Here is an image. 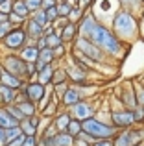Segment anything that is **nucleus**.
<instances>
[{
    "instance_id": "4468645a",
    "label": "nucleus",
    "mask_w": 144,
    "mask_h": 146,
    "mask_svg": "<svg viewBox=\"0 0 144 146\" xmlns=\"http://www.w3.org/2000/svg\"><path fill=\"white\" fill-rule=\"evenodd\" d=\"M13 126H18V120H15L9 113H7L6 106H0V128H13Z\"/></svg>"
},
{
    "instance_id": "f257e3e1",
    "label": "nucleus",
    "mask_w": 144,
    "mask_h": 146,
    "mask_svg": "<svg viewBox=\"0 0 144 146\" xmlns=\"http://www.w3.org/2000/svg\"><path fill=\"white\" fill-rule=\"evenodd\" d=\"M87 39H90V43H94L96 46H102L104 50H107V52H111V54L120 52V43L115 37V33H111L109 30H105L104 26H100V24L92 26V30L89 32Z\"/></svg>"
},
{
    "instance_id": "bb28decb",
    "label": "nucleus",
    "mask_w": 144,
    "mask_h": 146,
    "mask_svg": "<svg viewBox=\"0 0 144 146\" xmlns=\"http://www.w3.org/2000/svg\"><path fill=\"white\" fill-rule=\"evenodd\" d=\"M20 128L18 126H13V128H6L4 129V137H6V143H9V141H13V139H17L18 135H20ZM24 135V133H22Z\"/></svg>"
},
{
    "instance_id": "c9c22d12",
    "label": "nucleus",
    "mask_w": 144,
    "mask_h": 146,
    "mask_svg": "<svg viewBox=\"0 0 144 146\" xmlns=\"http://www.w3.org/2000/svg\"><path fill=\"white\" fill-rule=\"evenodd\" d=\"M11 9H13V0H6V2L0 4V13L9 15V13H11Z\"/></svg>"
},
{
    "instance_id": "aec40b11",
    "label": "nucleus",
    "mask_w": 144,
    "mask_h": 146,
    "mask_svg": "<svg viewBox=\"0 0 144 146\" xmlns=\"http://www.w3.org/2000/svg\"><path fill=\"white\" fill-rule=\"evenodd\" d=\"M30 19H33V21H35L39 26H43V28L50 24V22H48V19H46V13H44L43 7H39V9L32 11V13H30Z\"/></svg>"
},
{
    "instance_id": "393cba45",
    "label": "nucleus",
    "mask_w": 144,
    "mask_h": 146,
    "mask_svg": "<svg viewBox=\"0 0 144 146\" xmlns=\"http://www.w3.org/2000/svg\"><path fill=\"white\" fill-rule=\"evenodd\" d=\"M69 122H70V117H69V115H59V117L54 120V128L57 129V131H65L67 126H69Z\"/></svg>"
},
{
    "instance_id": "f8f14e48",
    "label": "nucleus",
    "mask_w": 144,
    "mask_h": 146,
    "mask_svg": "<svg viewBox=\"0 0 144 146\" xmlns=\"http://www.w3.org/2000/svg\"><path fill=\"white\" fill-rule=\"evenodd\" d=\"M15 106L18 107V111H20L22 115H24V118H28V117H33V115L37 113V107H35V104H33V102H30L28 98L17 100V102H15Z\"/></svg>"
},
{
    "instance_id": "5701e85b",
    "label": "nucleus",
    "mask_w": 144,
    "mask_h": 146,
    "mask_svg": "<svg viewBox=\"0 0 144 146\" xmlns=\"http://www.w3.org/2000/svg\"><path fill=\"white\" fill-rule=\"evenodd\" d=\"M94 24H96V22H94L92 17H83V19H81V28H79V32H81V37H87V35H89V32L92 30Z\"/></svg>"
},
{
    "instance_id": "b1692460",
    "label": "nucleus",
    "mask_w": 144,
    "mask_h": 146,
    "mask_svg": "<svg viewBox=\"0 0 144 146\" xmlns=\"http://www.w3.org/2000/svg\"><path fill=\"white\" fill-rule=\"evenodd\" d=\"M44 39H46L48 48H55V46H59V44H63V41H61V37H59L57 32H52V33H48V35H44Z\"/></svg>"
},
{
    "instance_id": "de8ad7c7",
    "label": "nucleus",
    "mask_w": 144,
    "mask_h": 146,
    "mask_svg": "<svg viewBox=\"0 0 144 146\" xmlns=\"http://www.w3.org/2000/svg\"><path fill=\"white\" fill-rule=\"evenodd\" d=\"M0 74H2V67H0Z\"/></svg>"
},
{
    "instance_id": "79ce46f5",
    "label": "nucleus",
    "mask_w": 144,
    "mask_h": 146,
    "mask_svg": "<svg viewBox=\"0 0 144 146\" xmlns=\"http://www.w3.org/2000/svg\"><path fill=\"white\" fill-rule=\"evenodd\" d=\"M94 146H111V143H109L107 139H104V141H98V143L94 144Z\"/></svg>"
},
{
    "instance_id": "6e6552de",
    "label": "nucleus",
    "mask_w": 144,
    "mask_h": 146,
    "mask_svg": "<svg viewBox=\"0 0 144 146\" xmlns=\"http://www.w3.org/2000/svg\"><path fill=\"white\" fill-rule=\"evenodd\" d=\"M142 139H144L142 131H127V133H122L115 141V146H137V143H141Z\"/></svg>"
},
{
    "instance_id": "a18cd8bd",
    "label": "nucleus",
    "mask_w": 144,
    "mask_h": 146,
    "mask_svg": "<svg viewBox=\"0 0 144 146\" xmlns=\"http://www.w3.org/2000/svg\"><path fill=\"white\" fill-rule=\"evenodd\" d=\"M74 143H76V144H78V146H87L85 143H83V141H74Z\"/></svg>"
},
{
    "instance_id": "c03bdc74",
    "label": "nucleus",
    "mask_w": 144,
    "mask_h": 146,
    "mask_svg": "<svg viewBox=\"0 0 144 146\" xmlns=\"http://www.w3.org/2000/svg\"><path fill=\"white\" fill-rule=\"evenodd\" d=\"M7 21V15L6 13H0V24H2V22H6Z\"/></svg>"
},
{
    "instance_id": "2eb2a0df",
    "label": "nucleus",
    "mask_w": 144,
    "mask_h": 146,
    "mask_svg": "<svg viewBox=\"0 0 144 146\" xmlns=\"http://www.w3.org/2000/svg\"><path fill=\"white\" fill-rule=\"evenodd\" d=\"M52 74H54V68H52V63L50 65H44L41 70H37V82L43 83V85H48L52 82Z\"/></svg>"
},
{
    "instance_id": "1a4fd4ad",
    "label": "nucleus",
    "mask_w": 144,
    "mask_h": 146,
    "mask_svg": "<svg viewBox=\"0 0 144 146\" xmlns=\"http://www.w3.org/2000/svg\"><path fill=\"white\" fill-rule=\"evenodd\" d=\"M37 56H39V48L35 44H24L20 50H18V57L26 63H35Z\"/></svg>"
},
{
    "instance_id": "c85d7f7f",
    "label": "nucleus",
    "mask_w": 144,
    "mask_h": 146,
    "mask_svg": "<svg viewBox=\"0 0 144 146\" xmlns=\"http://www.w3.org/2000/svg\"><path fill=\"white\" fill-rule=\"evenodd\" d=\"M69 135H72V137H76L79 131H81V122H78V120H72L70 118V122H69V126H67V129H65Z\"/></svg>"
},
{
    "instance_id": "473e14b6",
    "label": "nucleus",
    "mask_w": 144,
    "mask_h": 146,
    "mask_svg": "<svg viewBox=\"0 0 144 146\" xmlns=\"http://www.w3.org/2000/svg\"><path fill=\"white\" fill-rule=\"evenodd\" d=\"M7 21H9V22H11L13 26H22V24H24V21H26V19L18 17L17 13H13V11H11V13L7 15Z\"/></svg>"
},
{
    "instance_id": "39448f33",
    "label": "nucleus",
    "mask_w": 144,
    "mask_h": 146,
    "mask_svg": "<svg viewBox=\"0 0 144 146\" xmlns=\"http://www.w3.org/2000/svg\"><path fill=\"white\" fill-rule=\"evenodd\" d=\"M115 30L120 33V35H133L135 30H137V24H135V19L131 17L127 11H122L115 17Z\"/></svg>"
},
{
    "instance_id": "ddd939ff",
    "label": "nucleus",
    "mask_w": 144,
    "mask_h": 146,
    "mask_svg": "<svg viewBox=\"0 0 144 146\" xmlns=\"http://www.w3.org/2000/svg\"><path fill=\"white\" fill-rule=\"evenodd\" d=\"M52 146H74V137L67 131H57L52 137Z\"/></svg>"
},
{
    "instance_id": "f704fd0d",
    "label": "nucleus",
    "mask_w": 144,
    "mask_h": 146,
    "mask_svg": "<svg viewBox=\"0 0 144 146\" xmlns=\"http://www.w3.org/2000/svg\"><path fill=\"white\" fill-rule=\"evenodd\" d=\"M11 28H13V24H11L9 21H6V22H2V24H0V41L7 35V32H9Z\"/></svg>"
},
{
    "instance_id": "a211bd4d",
    "label": "nucleus",
    "mask_w": 144,
    "mask_h": 146,
    "mask_svg": "<svg viewBox=\"0 0 144 146\" xmlns=\"http://www.w3.org/2000/svg\"><path fill=\"white\" fill-rule=\"evenodd\" d=\"M13 13H17L18 17H22V19H28L30 17V9H28V6L24 4V0H13Z\"/></svg>"
},
{
    "instance_id": "72a5a7b5",
    "label": "nucleus",
    "mask_w": 144,
    "mask_h": 146,
    "mask_svg": "<svg viewBox=\"0 0 144 146\" xmlns=\"http://www.w3.org/2000/svg\"><path fill=\"white\" fill-rule=\"evenodd\" d=\"M67 72V76H70L74 82H83V72H79V70H76V68H69V70H65Z\"/></svg>"
},
{
    "instance_id": "9d476101",
    "label": "nucleus",
    "mask_w": 144,
    "mask_h": 146,
    "mask_svg": "<svg viewBox=\"0 0 144 146\" xmlns=\"http://www.w3.org/2000/svg\"><path fill=\"white\" fill-rule=\"evenodd\" d=\"M0 83L11 87V89H17V91H20L22 87H24V80L17 78V76L9 74V72H6V70H2V74H0Z\"/></svg>"
},
{
    "instance_id": "9b49d317",
    "label": "nucleus",
    "mask_w": 144,
    "mask_h": 146,
    "mask_svg": "<svg viewBox=\"0 0 144 146\" xmlns=\"http://www.w3.org/2000/svg\"><path fill=\"white\" fill-rule=\"evenodd\" d=\"M22 28H24L28 39H33V41H35L37 37L43 35V26H39L35 21H33V19H30V17L24 21V26H22Z\"/></svg>"
},
{
    "instance_id": "ea45409f",
    "label": "nucleus",
    "mask_w": 144,
    "mask_h": 146,
    "mask_svg": "<svg viewBox=\"0 0 144 146\" xmlns=\"http://www.w3.org/2000/svg\"><path fill=\"white\" fill-rule=\"evenodd\" d=\"M35 46L37 48H48L46 46V39H44V35H41V37H37V39H35Z\"/></svg>"
},
{
    "instance_id": "2f4dec72",
    "label": "nucleus",
    "mask_w": 144,
    "mask_h": 146,
    "mask_svg": "<svg viewBox=\"0 0 144 146\" xmlns=\"http://www.w3.org/2000/svg\"><path fill=\"white\" fill-rule=\"evenodd\" d=\"M67 17H69V22H78L81 19V7H72Z\"/></svg>"
},
{
    "instance_id": "412c9836",
    "label": "nucleus",
    "mask_w": 144,
    "mask_h": 146,
    "mask_svg": "<svg viewBox=\"0 0 144 146\" xmlns=\"http://www.w3.org/2000/svg\"><path fill=\"white\" fill-rule=\"evenodd\" d=\"M76 102H79V93L76 89H67L63 91V104L65 106H74Z\"/></svg>"
},
{
    "instance_id": "49530a36",
    "label": "nucleus",
    "mask_w": 144,
    "mask_h": 146,
    "mask_svg": "<svg viewBox=\"0 0 144 146\" xmlns=\"http://www.w3.org/2000/svg\"><path fill=\"white\" fill-rule=\"evenodd\" d=\"M2 2H6V0H0V4H2Z\"/></svg>"
},
{
    "instance_id": "4c0bfd02",
    "label": "nucleus",
    "mask_w": 144,
    "mask_h": 146,
    "mask_svg": "<svg viewBox=\"0 0 144 146\" xmlns=\"http://www.w3.org/2000/svg\"><path fill=\"white\" fill-rule=\"evenodd\" d=\"M22 146H37V135H26L22 141Z\"/></svg>"
},
{
    "instance_id": "4be33fe9",
    "label": "nucleus",
    "mask_w": 144,
    "mask_h": 146,
    "mask_svg": "<svg viewBox=\"0 0 144 146\" xmlns=\"http://www.w3.org/2000/svg\"><path fill=\"white\" fill-rule=\"evenodd\" d=\"M18 128H20V131L24 133V135H37V128L30 122V118L18 120Z\"/></svg>"
},
{
    "instance_id": "7ed1b4c3",
    "label": "nucleus",
    "mask_w": 144,
    "mask_h": 146,
    "mask_svg": "<svg viewBox=\"0 0 144 146\" xmlns=\"http://www.w3.org/2000/svg\"><path fill=\"white\" fill-rule=\"evenodd\" d=\"M0 67H2V70L17 76V78L26 80V61H22L18 57V54H7V56H4L2 61H0Z\"/></svg>"
},
{
    "instance_id": "20e7f679",
    "label": "nucleus",
    "mask_w": 144,
    "mask_h": 146,
    "mask_svg": "<svg viewBox=\"0 0 144 146\" xmlns=\"http://www.w3.org/2000/svg\"><path fill=\"white\" fill-rule=\"evenodd\" d=\"M81 129L87 133V135H92L96 139H109V137L115 133V129L109 128V126L98 122L96 118H83L81 120Z\"/></svg>"
},
{
    "instance_id": "cd10ccee",
    "label": "nucleus",
    "mask_w": 144,
    "mask_h": 146,
    "mask_svg": "<svg viewBox=\"0 0 144 146\" xmlns=\"http://www.w3.org/2000/svg\"><path fill=\"white\" fill-rule=\"evenodd\" d=\"M67 80V72L63 70V68H57V70H54V74H52V85H59V83H65Z\"/></svg>"
},
{
    "instance_id": "f3484780",
    "label": "nucleus",
    "mask_w": 144,
    "mask_h": 146,
    "mask_svg": "<svg viewBox=\"0 0 144 146\" xmlns=\"http://www.w3.org/2000/svg\"><path fill=\"white\" fill-rule=\"evenodd\" d=\"M72 107H74V115L79 118V120H83V118H89V115H90V107L87 106V104H83V102H76Z\"/></svg>"
},
{
    "instance_id": "423d86ee",
    "label": "nucleus",
    "mask_w": 144,
    "mask_h": 146,
    "mask_svg": "<svg viewBox=\"0 0 144 146\" xmlns=\"http://www.w3.org/2000/svg\"><path fill=\"white\" fill-rule=\"evenodd\" d=\"M20 91L24 93V96L28 98L30 102L37 104L44 96V93H46V85H43V83H39V82H30V83H24V87H22Z\"/></svg>"
},
{
    "instance_id": "a19ab883",
    "label": "nucleus",
    "mask_w": 144,
    "mask_h": 146,
    "mask_svg": "<svg viewBox=\"0 0 144 146\" xmlns=\"http://www.w3.org/2000/svg\"><path fill=\"white\" fill-rule=\"evenodd\" d=\"M50 6H55V0H41V7L43 9H46V7Z\"/></svg>"
},
{
    "instance_id": "c756f323",
    "label": "nucleus",
    "mask_w": 144,
    "mask_h": 146,
    "mask_svg": "<svg viewBox=\"0 0 144 146\" xmlns=\"http://www.w3.org/2000/svg\"><path fill=\"white\" fill-rule=\"evenodd\" d=\"M6 109H7V113H9L11 117L15 118V120H22V118H24V115L18 111V107L15 106V104H9V106H6Z\"/></svg>"
},
{
    "instance_id": "09e8293b",
    "label": "nucleus",
    "mask_w": 144,
    "mask_h": 146,
    "mask_svg": "<svg viewBox=\"0 0 144 146\" xmlns=\"http://www.w3.org/2000/svg\"><path fill=\"white\" fill-rule=\"evenodd\" d=\"M65 2H67V0H65Z\"/></svg>"
},
{
    "instance_id": "7c9ffc66",
    "label": "nucleus",
    "mask_w": 144,
    "mask_h": 146,
    "mask_svg": "<svg viewBox=\"0 0 144 146\" xmlns=\"http://www.w3.org/2000/svg\"><path fill=\"white\" fill-rule=\"evenodd\" d=\"M44 13H46V19H48V22H50V24L59 17V15H57V7H55V6L46 7V9H44Z\"/></svg>"
},
{
    "instance_id": "6ab92c4d",
    "label": "nucleus",
    "mask_w": 144,
    "mask_h": 146,
    "mask_svg": "<svg viewBox=\"0 0 144 146\" xmlns=\"http://www.w3.org/2000/svg\"><path fill=\"white\" fill-rule=\"evenodd\" d=\"M57 33H59V37H61V41H70L72 37H74V33H76V24L74 22H67Z\"/></svg>"
},
{
    "instance_id": "58836bf2",
    "label": "nucleus",
    "mask_w": 144,
    "mask_h": 146,
    "mask_svg": "<svg viewBox=\"0 0 144 146\" xmlns=\"http://www.w3.org/2000/svg\"><path fill=\"white\" fill-rule=\"evenodd\" d=\"M35 74H37L35 63H26V78H33Z\"/></svg>"
},
{
    "instance_id": "dca6fc26",
    "label": "nucleus",
    "mask_w": 144,
    "mask_h": 146,
    "mask_svg": "<svg viewBox=\"0 0 144 146\" xmlns=\"http://www.w3.org/2000/svg\"><path fill=\"white\" fill-rule=\"evenodd\" d=\"M113 122H115V126H129L131 122H135V117L133 113H113Z\"/></svg>"
},
{
    "instance_id": "a878e982",
    "label": "nucleus",
    "mask_w": 144,
    "mask_h": 146,
    "mask_svg": "<svg viewBox=\"0 0 144 146\" xmlns=\"http://www.w3.org/2000/svg\"><path fill=\"white\" fill-rule=\"evenodd\" d=\"M55 7H57V15L59 17H67V15L70 13L72 6H70V0H61V2H55Z\"/></svg>"
},
{
    "instance_id": "e433bc0d",
    "label": "nucleus",
    "mask_w": 144,
    "mask_h": 146,
    "mask_svg": "<svg viewBox=\"0 0 144 146\" xmlns=\"http://www.w3.org/2000/svg\"><path fill=\"white\" fill-rule=\"evenodd\" d=\"M24 4L28 6L30 13H32V11H35V9H39V7H41V0H24Z\"/></svg>"
},
{
    "instance_id": "0eeeda50",
    "label": "nucleus",
    "mask_w": 144,
    "mask_h": 146,
    "mask_svg": "<svg viewBox=\"0 0 144 146\" xmlns=\"http://www.w3.org/2000/svg\"><path fill=\"white\" fill-rule=\"evenodd\" d=\"M76 46H78V50L81 54H85L87 57H90V59H100L102 57V52H100V48L96 46L94 43H90L87 37H79L78 39V43H76Z\"/></svg>"
},
{
    "instance_id": "f03ea898",
    "label": "nucleus",
    "mask_w": 144,
    "mask_h": 146,
    "mask_svg": "<svg viewBox=\"0 0 144 146\" xmlns=\"http://www.w3.org/2000/svg\"><path fill=\"white\" fill-rule=\"evenodd\" d=\"M26 39H28V35H26L24 28H22V26H13V28L7 32V35L0 41V44H2L6 50L17 54L18 50L26 44Z\"/></svg>"
},
{
    "instance_id": "37998d69",
    "label": "nucleus",
    "mask_w": 144,
    "mask_h": 146,
    "mask_svg": "<svg viewBox=\"0 0 144 146\" xmlns=\"http://www.w3.org/2000/svg\"><path fill=\"white\" fill-rule=\"evenodd\" d=\"M6 144V137H4V128H0V146Z\"/></svg>"
}]
</instances>
